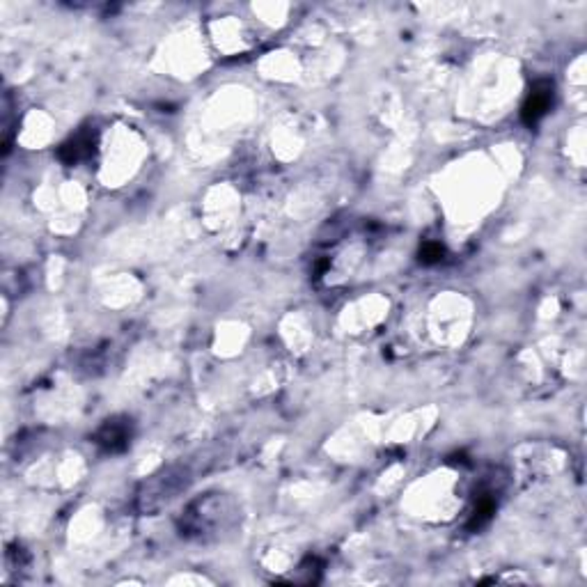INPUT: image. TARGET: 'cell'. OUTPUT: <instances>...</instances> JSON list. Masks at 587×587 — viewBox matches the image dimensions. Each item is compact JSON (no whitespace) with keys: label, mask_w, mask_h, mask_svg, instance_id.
<instances>
[{"label":"cell","mask_w":587,"mask_h":587,"mask_svg":"<svg viewBox=\"0 0 587 587\" xmlns=\"http://www.w3.org/2000/svg\"><path fill=\"white\" fill-rule=\"evenodd\" d=\"M97 443L103 445L106 450H124L126 443H129V429H126L124 422L117 420H108L106 422L99 434H97Z\"/></svg>","instance_id":"obj_2"},{"label":"cell","mask_w":587,"mask_h":587,"mask_svg":"<svg viewBox=\"0 0 587 587\" xmlns=\"http://www.w3.org/2000/svg\"><path fill=\"white\" fill-rule=\"evenodd\" d=\"M551 101H553V85L546 81L537 83L535 88H532L526 106H523V122L528 126H535L551 108Z\"/></svg>","instance_id":"obj_1"},{"label":"cell","mask_w":587,"mask_h":587,"mask_svg":"<svg viewBox=\"0 0 587 587\" xmlns=\"http://www.w3.org/2000/svg\"><path fill=\"white\" fill-rule=\"evenodd\" d=\"M443 255H445L443 245H439V243H424L422 250H420V260L424 264H436V262L443 260Z\"/></svg>","instance_id":"obj_4"},{"label":"cell","mask_w":587,"mask_h":587,"mask_svg":"<svg viewBox=\"0 0 587 587\" xmlns=\"http://www.w3.org/2000/svg\"><path fill=\"white\" fill-rule=\"evenodd\" d=\"M494 509H496L494 498H491V496H482V498H479V500H477V505H475V511H473L471 528L484 526V523L491 519V514H494Z\"/></svg>","instance_id":"obj_3"}]
</instances>
